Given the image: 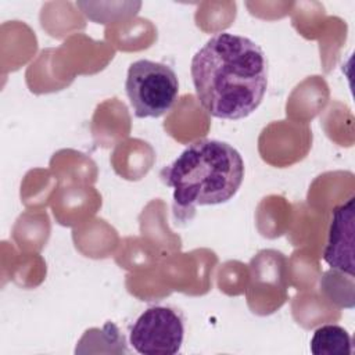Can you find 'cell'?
Returning <instances> with one entry per match:
<instances>
[{
	"instance_id": "cell-1",
	"label": "cell",
	"mask_w": 355,
	"mask_h": 355,
	"mask_svg": "<svg viewBox=\"0 0 355 355\" xmlns=\"http://www.w3.org/2000/svg\"><path fill=\"white\" fill-rule=\"evenodd\" d=\"M190 72L201 107L219 119L247 118L268 89V60L261 46L229 32L211 36L197 50Z\"/></svg>"
},
{
	"instance_id": "cell-2",
	"label": "cell",
	"mask_w": 355,
	"mask_h": 355,
	"mask_svg": "<svg viewBox=\"0 0 355 355\" xmlns=\"http://www.w3.org/2000/svg\"><path fill=\"white\" fill-rule=\"evenodd\" d=\"M244 172V161L233 146L204 139L186 147L159 176L173 189L175 205L193 208L232 200L243 183Z\"/></svg>"
},
{
	"instance_id": "cell-3",
	"label": "cell",
	"mask_w": 355,
	"mask_h": 355,
	"mask_svg": "<svg viewBox=\"0 0 355 355\" xmlns=\"http://www.w3.org/2000/svg\"><path fill=\"white\" fill-rule=\"evenodd\" d=\"M125 89L135 116L159 118L176 103L179 80L169 65L137 60L128 68Z\"/></svg>"
},
{
	"instance_id": "cell-4",
	"label": "cell",
	"mask_w": 355,
	"mask_h": 355,
	"mask_svg": "<svg viewBox=\"0 0 355 355\" xmlns=\"http://www.w3.org/2000/svg\"><path fill=\"white\" fill-rule=\"evenodd\" d=\"M184 338V322L171 306L147 308L130 329L129 343L143 355H175Z\"/></svg>"
},
{
	"instance_id": "cell-5",
	"label": "cell",
	"mask_w": 355,
	"mask_h": 355,
	"mask_svg": "<svg viewBox=\"0 0 355 355\" xmlns=\"http://www.w3.org/2000/svg\"><path fill=\"white\" fill-rule=\"evenodd\" d=\"M323 259L330 268L354 276V197L333 209Z\"/></svg>"
},
{
	"instance_id": "cell-6",
	"label": "cell",
	"mask_w": 355,
	"mask_h": 355,
	"mask_svg": "<svg viewBox=\"0 0 355 355\" xmlns=\"http://www.w3.org/2000/svg\"><path fill=\"white\" fill-rule=\"evenodd\" d=\"M313 355H349L352 352L348 331L337 324H324L315 330L311 338Z\"/></svg>"
}]
</instances>
